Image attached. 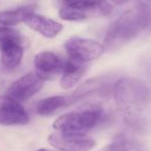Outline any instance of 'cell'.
Wrapping results in <instances>:
<instances>
[{"label": "cell", "mask_w": 151, "mask_h": 151, "mask_svg": "<svg viewBox=\"0 0 151 151\" xmlns=\"http://www.w3.org/2000/svg\"><path fill=\"white\" fill-rule=\"evenodd\" d=\"M29 115L18 101L11 97L0 96V124L1 125H23L28 123Z\"/></svg>", "instance_id": "30bf717a"}, {"label": "cell", "mask_w": 151, "mask_h": 151, "mask_svg": "<svg viewBox=\"0 0 151 151\" xmlns=\"http://www.w3.org/2000/svg\"><path fill=\"white\" fill-rule=\"evenodd\" d=\"M112 93L126 125L140 132H151V90L142 80L121 77Z\"/></svg>", "instance_id": "6da1fadb"}, {"label": "cell", "mask_w": 151, "mask_h": 151, "mask_svg": "<svg viewBox=\"0 0 151 151\" xmlns=\"http://www.w3.org/2000/svg\"><path fill=\"white\" fill-rule=\"evenodd\" d=\"M99 151H145V149L139 141L126 137H119Z\"/></svg>", "instance_id": "2e32d148"}, {"label": "cell", "mask_w": 151, "mask_h": 151, "mask_svg": "<svg viewBox=\"0 0 151 151\" xmlns=\"http://www.w3.org/2000/svg\"><path fill=\"white\" fill-rule=\"evenodd\" d=\"M103 116L104 111L101 105H88L61 115L54 121L53 127L60 132L84 134L95 127L101 121Z\"/></svg>", "instance_id": "3957f363"}, {"label": "cell", "mask_w": 151, "mask_h": 151, "mask_svg": "<svg viewBox=\"0 0 151 151\" xmlns=\"http://www.w3.org/2000/svg\"><path fill=\"white\" fill-rule=\"evenodd\" d=\"M87 70L86 63L79 62V61L67 59L65 67L63 69L62 78L60 85L63 89H71L80 82Z\"/></svg>", "instance_id": "4fadbf2b"}, {"label": "cell", "mask_w": 151, "mask_h": 151, "mask_svg": "<svg viewBox=\"0 0 151 151\" xmlns=\"http://www.w3.org/2000/svg\"><path fill=\"white\" fill-rule=\"evenodd\" d=\"M66 60L51 51H42L34 57L35 73L42 81L52 80L57 75L63 73Z\"/></svg>", "instance_id": "9c48e42d"}, {"label": "cell", "mask_w": 151, "mask_h": 151, "mask_svg": "<svg viewBox=\"0 0 151 151\" xmlns=\"http://www.w3.org/2000/svg\"><path fill=\"white\" fill-rule=\"evenodd\" d=\"M24 23L32 30L38 32L40 35L48 38L55 37L62 30V25L59 22L37 15L35 13H31L30 15H28Z\"/></svg>", "instance_id": "7c38bea8"}, {"label": "cell", "mask_w": 151, "mask_h": 151, "mask_svg": "<svg viewBox=\"0 0 151 151\" xmlns=\"http://www.w3.org/2000/svg\"><path fill=\"white\" fill-rule=\"evenodd\" d=\"M64 48L69 59L82 63L95 60L105 52V48L101 42L81 36H73L68 38L65 42Z\"/></svg>", "instance_id": "8992f818"}, {"label": "cell", "mask_w": 151, "mask_h": 151, "mask_svg": "<svg viewBox=\"0 0 151 151\" xmlns=\"http://www.w3.org/2000/svg\"><path fill=\"white\" fill-rule=\"evenodd\" d=\"M68 107L65 95H54L40 101L35 106V111L40 116H50L58 110Z\"/></svg>", "instance_id": "5bb4252c"}, {"label": "cell", "mask_w": 151, "mask_h": 151, "mask_svg": "<svg viewBox=\"0 0 151 151\" xmlns=\"http://www.w3.org/2000/svg\"><path fill=\"white\" fill-rule=\"evenodd\" d=\"M24 55V47L20 37L7 40L0 44L1 62L6 68L14 69L22 62Z\"/></svg>", "instance_id": "8fae6325"}, {"label": "cell", "mask_w": 151, "mask_h": 151, "mask_svg": "<svg viewBox=\"0 0 151 151\" xmlns=\"http://www.w3.org/2000/svg\"><path fill=\"white\" fill-rule=\"evenodd\" d=\"M113 9V3L108 1H64L59 9V16L65 21H83L105 17Z\"/></svg>", "instance_id": "277c9868"}, {"label": "cell", "mask_w": 151, "mask_h": 151, "mask_svg": "<svg viewBox=\"0 0 151 151\" xmlns=\"http://www.w3.org/2000/svg\"><path fill=\"white\" fill-rule=\"evenodd\" d=\"M48 142L60 151H90L95 147V141L85 134L54 132L50 134Z\"/></svg>", "instance_id": "52a82bcc"}, {"label": "cell", "mask_w": 151, "mask_h": 151, "mask_svg": "<svg viewBox=\"0 0 151 151\" xmlns=\"http://www.w3.org/2000/svg\"><path fill=\"white\" fill-rule=\"evenodd\" d=\"M144 32L151 33V1H139L125 9L108 28L103 46L118 50Z\"/></svg>", "instance_id": "7a4b0ae2"}, {"label": "cell", "mask_w": 151, "mask_h": 151, "mask_svg": "<svg viewBox=\"0 0 151 151\" xmlns=\"http://www.w3.org/2000/svg\"><path fill=\"white\" fill-rule=\"evenodd\" d=\"M44 81L36 73H29L16 80L6 91V96L18 103H24L42 89Z\"/></svg>", "instance_id": "ba28073f"}, {"label": "cell", "mask_w": 151, "mask_h": 151, "mask_svg": "<svg viewBox=\"0 0 151 151\" xmlns=\"http://www.w3.org/2000/svg\"><path fill=\"white\" fill-rule=\"evenodd\" d=\"M31 13H34V7L32 5H24L16 9L0 12V24L6 27L18 25L25 21L27 16Z\"/></svg>", "instance_id": "9a60e30c"}, {"label": "cell", "mask_w": 151, "mask_h": 151, "mask_svg": "<svg viewBox=\"0 0 151 151\" xmlns=\"http://www.w3.org/2000/svg\"><path fill=\"white\" fill-rule=\"evenodd\" d=\"M16 37H20L19 31H17V30L12 27L0 26V44L7 40H12V38Z\"/></svg>", "instance_id": "ac0fdd59"}, {"label": "cell", "mask_w": 151, "mask_h": 151, "mask_svg": "<svg viewBox=\"0 0 151 151\" xmlns=\"http://www.w3.org/2000/svg\"><path fill=\"white\" fill-rule=\"evenodd\" d=\"M139 68L144 77L143 82L149 87L151 90V51H148L139 59Z\"/></svg>", "instance_id": "e0dca14e"}, {"label": "cell", "mask_w": 151, "mask_h": 151, "mask_svg": "<svg viewBox=\"0 0 151 151\" xmlns=\"http://www.w3.org/2000/svg\"><path fill=\"white\" fill-rule=\"evenodd\" d=\"M36 151H50V150H48V149H45V148H42V149H38V150H36Z\"/></svg>", "instance_id": "d6986e66"}, {"label": "cell", "mask_w": 151, "mask_h": 151, "mask_svg": "<svg viewBox=\"0 0 151 151\" xmlns=\"http://www.w3.org/2000/svg\"><path fill=\"white\" fill-rule=\"evenodd\" d=\"M118 80L117 76L114 73L101 75L85 81L73 93L66 95L67 104L71 106L84 99H92L96 96H107L113 92L114 85Z\"/></svg>", "instance_id": "5b68a950"}]
</instances>
